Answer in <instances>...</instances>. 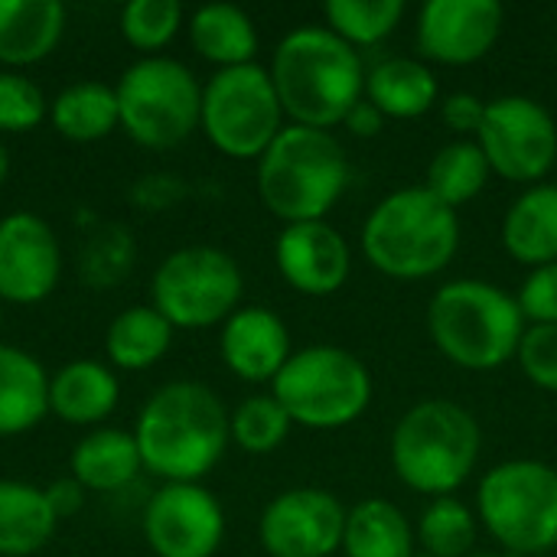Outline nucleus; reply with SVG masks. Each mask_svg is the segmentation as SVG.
<instances>
[{"label":"nucleus","instance_id":"obj_8","mask_svg":"<svg viewBox=\"0 0 557 557\" xmlns=\"http://www.w3.org/2000/svg\"><path fill=\"white\" fill-rule=\"evenodd\" d=\"M476 519L512 555H555L557 470L525 457L496 463L480 480Z\"/></svg>","mask_w":557,"mask_h":557},{"label":"nucleus","instance_id":"obj_9","mask_svg":"<svg viewBox=\"0 0 557 557\" xmlns=\"http://www.w3.org/2000/svg\"><path fill=\"white\" fill-rule=\"evenodd\" d=\"M121 127L144 147L166 150L183 144L202 117L199 78L170 55H147L124 69L114 85Z\"/></svg>","mask_w":557,"mask_h":557},{"label":"nucleus","instance_id":"obj_27","mask_svg":"<svg viewBox=\"0 0 557 557\" xmlns=\"http://www.w3.org/2000/svg\"><path fill=\"white\" fill-rule=\"evenodd\" d=\"M418 539L408 516L388 499H362L346 516V557H414Z\"/></svg>","mask_w":557,"mask_h":557},{"label":"nucleus","instance_id":"obj_41","mask_svg":"<svg viewBox=\"0 0 557 557\" xmlns=\"http://www.w3.org/2000/svg\"><path fill=\"white\" fill-rule=\"evenodd\" d=\"M7 173H10V157H7V147L0 144V183L7 180Z\"/></svg>","mask_w":557,"mask_h":557},{"label":"nucleus","instance_id":"obj_30","mask_svg":"<svg viewBox=\"0 0 557 557\" xmlns=\"http://www.w3.org/2000/svg\"><path fill=\"white\" fill-rule=\"evenodd\" d=\"M490 176V160L476 140H450L431 157L424 189L457 212L486 189Z\"/></svg>","mask_w":557,"mask_h":557},{"label":"nucleus","instance_id":"obj_17","mask_svg":"<svg viewBox=\"0 0 557 557\" xmlns=\"http://www.w3.org/2000/svg\"><path fill=\"white\" fill-rule=\"evenodd\" d=\"M274 261L281 277L304 297H333L352 274L349 242L326 219L284 225L274 242Z\"/></svg>","mask_w":557,"mask_h":557},{"label":"nucleus","instance_id":"obj_25","mask_svg":"<svg viewBox=\"0 0 557 557\" xmlns=\"http://www.w3.org/2000/svg\"><path fill=\"white\" fill-rule=\"evenodd\" d=\"M55 512L46 490L0 480V557H29L55 535Z\"/></svg>","mask_w":557,"mask_h":557},{"label":"nucleus","instance_id":"obj_45","mask_svg":"<svg viewBox=\"0 0 557 557\" xmlns=\"http://www.w3.org/2000/svg\"><path fill=\"white\" fill-rule=\"evenodd\" d=\"M545 557H555V555H545Z\"/></svg>","mask_w":557,"mask_h":557},{"label":"nucleus","instance_id":"obj_36","mask_svg":"<svg viewBox=\"0 0 557 557\" xmlns=\"http://www.w3.org/2000/svg\"><path fill=\"white\" fill-rule=\"evenodd\" d=\"M516 362L532 385L557 395V326H529Z\"/></svg>","mask_w":557,"mask_h":557},{"label":"nucleus","instance_id":"obj_10","mask_svg":"<svg viewBox=\"0 0 557 557\" xmlns=\"http://www.w3.org/2000/svg\"><path fill=\"white\" fill-rule=\"evenodd\" d=\"M199 127L225 157L258 160L284 131V108L271 72L258 62L219 69L202 85Z\"/></svg>","mask_w":557,"mask_h":557},{"label":"nucleus","instance_id":"obj_20","mask_svg":"<svg viewBox=\"0 0 557 557\" xmlns=\"http://www.w3.org/2000/svg\"><path fill=\"white\" fill-rule=\"evenodd\" d=\"M503 248L525 268L557 261V183L529 186L503 219Z\"/></svg>","mask_w":557,"mask_h":557},{"label":"nucleus","instance_id":"obj_40","mask_svg":"<svg viewBox=\"0 0 557 557\" xmlns=\"http://www.w3.org/2000/svg\"><path fill=\"white\" fill-rule=\"evenodd\" d=\"M46 499H49L55 519H65V516H75V512L82 509L85 490H82L72 476H65V480H55V483L46 490Z\"/></svg>","mask_w":557,"mask_h":557},{"label":"nucleus","instance_id":"obj_1","mask_svg":"<svg viewBox=\"0 0 557 557\" xmlns=\"http://www.w3.org/2000/svg\"><path fill=\"white\" fill-rule=\"evenodd\" d=\"M222 398L202 382H166L137 414V447L144 470L166 483H199L232 441Z\"/></svg>","mask_w":557,"mask_h":557},{"label":"nucleus","instance_id":"obj_44","mask_svg":"<svg viewBox=\"0 0 557 557\" xmlns=\"http://www.w3.org/2000/svg\"><path fill=\"white\" fill-rule=\"evenodd\" d=\"M0 323H3V300H0Z\"/></svg>","mask_w":557,"mask_h":557},{"label":"nucleus","instance_id":"obj_12","mask_svg":"<svg viewBox=\"0 0 557 557\" xmlns=\"http://www.w3.org/2000/svg\"><path fill=\"white\" fill-rule=\"evenodd\" d=\"M490 170L509 183L539 186L557 166L555 114L529 95H499L486 104L476 134Z\"/></svg>","mask_w":557,"mask_h":557},{"label":"nucleus","instance_id":"obj_31","mask_svg":"<svg viewBox=\"0 0 557 557\" xmlns=\"http://www.w3.org/2000/svg\"><path fill=\"white\" fill-rule=\"evenodd\" d=\"M414 539H418V552L434 557H470L476 552L480 519L457 496H441L424 506L414 525Z\"/></svg>","mask_w":557,"mask_h":557},{"label":"nucleus","instance_id":"obj_35","mask_svg":"<svg viewBox=\"0 0 557 557\" xmlns=\"http://www.w3.org/2000/svg\"><path fill=\"white\" fill-rule=\"evenodd\" d=\"M46 111L49 104L39 85H33L26 75L13 69H0V131H33L46 117Z\"/></svg>","mask_w":557,"mask_h":557},{"label":"nucleus","instance_id":"obj_7","mask_svg":"<svg viewBox=\"0 0 557 557\" xmlns=\"http://www.w3.org/2000/svg\"><path fill=\"white\" fill-rule=\"evenodd\" d=\"M271 395L284 405L294 424L310 431H339L356 424L375 395L369 366L339 346L297 349L281 375L271 382Z\"/></svg>","mask_w":557,"mask_h":557},{"label":"nucleus","instance_id":"obj_16","mask_svg":"<svg viewBox=\"0 0 557 557\" xmlns=\"http://www.w3.org/2000/svg\"><path fill=\"white\" fill-rule=\"evenodd\" d=\"M62 271V251L52 225L36 212H13L0 219V300L39 304Z\"/></svg>","mask_w":557,"mask_h":557},{"label":"nucleus","instance_id":"obj_6","mask_svg":"<svg viewBox=\"0 0 557 557\" xmlns=\"http://www.w3.org/2000/svg\"><path fill=\"white\" fill-rule=\"evenodd\" d=\"M349 186V160L333 131L284 124L258 157V196L284 225L320 222Z\"/></svg>","mask_w":557,"mask_h":557},{"label":"nucleus","instance_id":"obj_5","mask_svg":"<svg viewBox=\"0 0 557 557\" xmlns=\"http://www.w3.org/2000/svg\"><path fill=\"white\" fill-rule=\"evenodd\" d=\"M483 431L473 411L447 398H428L408 408L388 444L395 476L421 496H454L476 470Z\"/></svg>","mask_w":557,"mask_h":557},{"label":"nucleus","instance_id":"obj_15","mask_svg":"<svg viewBox=\"0 0 557 557\" xmlns=\"http://www.w3.org/2000/svg\"><path fill=\"white\" fill-rule=\"evenodd\" d=\"M506 29L499 0H428L418 10L414 42L424 62L473 65L493 52Z\"/></svg>","mask_w":557,"mask_h":557},{"label":"nucleus","instance_id":"obj_2","mask_svg":"<svg viewBox=\"0 0 557 557\" xmlns=\"http://www.w3.org/2000/svg\"><path fill=\"white\" fill-rule=\"evenodd\" d=\"M271 82L290 124L333 131L366 98V65L359 49L330 26L290 29L271 59Z\"/></svg>","mask_w":557,"mask_h":557},{"label":"nucleus","instance_id":"obj_29","mask_svg":"<svg viewBox=\"0 0 557 557\" xmlns=\"http://www.w3.org/2000/svg\"><path fill=\"white\" fill-rule=\"evenodd\" d=\"M49 117L62 137L75 144H88V140L108 137L121 124V108H117V95L111 85L75 82L55 95Z\"/></svg>","mask_w":557,"mask_h":557},{"label":"nucleus","instance_id":"obj_26","mask_svg":"<svg viewBox=\"0 0 557 557\" xmlns=\"http://www.w3.org/2000/svg\"><path fill=\"white\" fill-rule=\"evenodd\" d=\"M193 49L219 69L248 65L258 55V26L235 3H206L189 20Z\"/></svg>","mask_w":557,"mask_h":557},{"label":"nucleus","instance_id":"obj_21","mask_svg":"<svg viewBox=\"0 0 557 557\" xmlns=\"http://www.w3.org/2000/svg\"><path fill=\"white\" fill-rule=\"evenodd\" d=\"M117 379L95 359L65 362L49 379V411L65 424H98L117 408Z\"/></svg>","mask_w":557,"mask_h":557},{"label":"nucleus","instance_id":"obj_19","mask_svg":"<svg viewBox=\"0 0 557 557\" xmlns=\"http://www.w3.org/2000/svg\"><path fill=\"white\" fill-rule=\"evenodd\" d=\"M366 98L385 121H418L441 101V85L424 59L392 55L366 72Z\"/></svg>","mask_w":557,"mask_h":557},{"label":"nucleus","instance_id":"obj_33","mask_svg":"<svg viewBox=\"0 0 557 557\" xmlns=\"http://www.w3.org/2000/svg\"><path fill=\"white\" fill-rule=\"evenodd\" d=\"M228 428H232V441L245 454L261 457V454H274L287 441L294 421L274 395H251L232 411Z\"/></svg>","mask_w":557,"mask_h":557},{"label":"nucleus","instance_id":"obj_32","mask_svg":"<svg viewBox=\"0 0 557 557\" xmlns=\"http://www.w3.org/2000/svg\"><path fill=\"white\" fill-rule=\"evenodd\" d=\"M326 26L346 39L352 49H366V46H379L385 42L401 16H405V3L401 0H330L323 7Z\"/></svg>","mask_w":557,"mask_h":557},{"label":"nucleus","instance_id":"obj_34","mask_svg":"<svg viewBox=\"0 0 557 557\" xmlns=\"http://www.w3.org/2000/svg\"><path fill=\"white\" fill-rule=\"evenodd\" d=\"M183 23L180 0H131L121 10V33L131 46L153 52L163 49Z\"/></svg>","mask_w":557,"mask_h":557},{"label":"nucleus","instance_id":"obj_18","mask_svg":"<svg viewBox=\"0 0 557 557\" xmlns=\"http://www.w3.org/2000/svg\"><path fill=\"white\" fill-rule=\"evenodd\" d=\"M219 352L228 372L238 375L242 382H251V385L274 382L281 369L287 366V359L294 356L290 330L268 307H238L222 323Z\"/></svg>","mask_w":557,"mask_h":557},{"label":"nucleus","instance_id":"obj_39","mask_svg":"<svg viewBox=\"0 0 557 557\" xmlns=\"http://www.w3.org/2000/svg\"><path fill=\"white\" fill-rule=\"evenodd\" d=\"M343 127H346L352 137H379V134L385 131V114H382L369 98H362V101L346 114Z\"/></svg>","mask_w":557,"mask_h":557},{"label":"nucleus","instance_id":"obj_24","mask_svg":"<svg viewBox=\"0 0 557 557\" xmlns=\"http://www.w3.org/2000/svg\"><path fill=\"white\" fill-rule=\"evenodd\" d=\"M49 411V375L23 349L0 343V437L36 428Z\"/></svg>","mask_w":557,"mask_h":557},{"label":"nucleus","instance_id":"obj_3","mask_svg":"<svg viewBox=\"0 0 557 557\" xmlns=\"http://www.w3.org/2000/svg\"><path fill=\"white\" fill-rule=\"evenodd\" d=\"M366 261L392 281H428L460 251V219L424 186L388 193L362 222Z\"/></svg>","mask_w":557,"mask_h":557},{"label":"nucleus","instance_id":"obj_14","mask_svg":"<svg viewBox=\"0 0 557 557\" xmlns=\"http://www.w3.org/2000/svg\"><path fill=\"white\" fill-rule=\"evenodd\" d=\"M144 539L157 557H212L225 539V512L199 483H163L144 509Z\"/></svg>","mask_w":557,"mask_h":557},{"label":"nucleus","instance_id":"obj_28","mask_svg":"<svg viewBox=\"0 0 557 557\" xmlns=\"http://www.w3.org/2000/svg\"><path fill=\"white\" fill-rule=\"evenodd\" d=\"M173 343V323L150 307H127L121 310L104 336V352L114 366L127 372H144L166 356Z\"/></svg>","mask_w":557,"mask_h":557},{"label":"nucleus","instance_id":"obj_23","mask_svg":"<svg viewBox=\"0 0 557 557\" xmlns=\"http://www.w3.org/2000/svg\"><path fill=\"white\" fill-rule=\"evenodd\" d=\"M69 467H72V480L82 490L117 493L140 473L144 460L134 434L117 428H98L75 444Z\"/></svg>","mask_w":557,"mask_h":557},{"label":"nucleus","instance_id":"obj_37","mask_svg":"<svg viewBox=\"0 0 557 557\" xmlns=\"http://www.w3.org/2000/svg\"><path fill=\"white\" fill-rule=\"evenodd\" d=\"M516 300L529 326H557V261L532 268Z\"/></svg>","mask_w":557,"mask_h":557},{"label":"nucleus","instance_id":"obj_22","mask_svg":"<svg viewBox=\"0 0 557 557\" xmlns=\"http://www.w3.org/2000/svg\"><path fill=\"white\" fill-rule=\"evenodd\" d=\"M65 29L59 0H0V62L33 65L46 59Z\"/></svg>","mask_w":557,"mask_h":557},{"label":"nucleus","instance_id":"obj_4","mask_svg":"<svg viewBox=\"0 0 557 557\" xmlns=\"http://www.w3.org/2000/svg\"><path fill=\"white\" fill-rule=\"evenodd\" d=\"M525 330L519 300L493 281L457 277L428 304V333L437 352L467 372L503 369L516 359Z\"/></svg>","mask_w":557,"mask_h":557},{"label":"nucleus","instance_id":"obj_43","mask_svg":"<svg viewBox=\"0 0 557 557\" xmlns=\"http://www.w3.org/2000/svg\"><path fill=\"white\" fill-rule=\"evenodd\" d=\"M414 557H434V555H428V552H414Z\"/></svg>","mask_w":557,"mask_h":557},{"label":"nucleus","instance_id":"obj_13","mask_svg":"<svg viewBox=\"0 0 557 557\" xmlns=\"http://www.w3.org/2000/svg\"><path fill=\"white\" fill-rule=\"evenodd\" d=\"M349 509L320 486L277 493L258 522L261 548L271 557H333L343 552Z\"/></svg>","mask_w":557,"mask_h":557},{"label":"nucleus","instance_id":"obj_38","mask_svg":"<svg viewBox=\"0 0 557 557\" xmlns=\"http://www.w3.org/2000/svg\"><path fill=\"white\" fill-rule=\"evenodd\" d=\"M486 104L473 91H454L441 101V121L447 131L457 134V140H476L483 121H486Z\"/></svg>","mask_w":557,"mask_h":557},{"label":"nucleus","instance_id":"obj_42","mask_svg":"<svg viewBox=\"0 0 557 557\" xmlns=\"http://www.w3.org/2000/svg\"><path fill=\"white\" fill-rule=\"evenodd\" d=\"M470 557H499V555H490V552H473Z\"/></svg>","mask_w":557,"mask_h":557},{"label":"nucleus","instance_id":"obj_11","mask_svg":"<svg viewBox=\"0 0 557 557\" xmlns=\"http://www.w3.org/2000/svg\"><path fill=\"white\" fill-rule=\"evenodd\" d=\"M245 277L238 261L212 245H189L160 261L150 281L153 310L173 330H206L225 323L242 304Z\"/></svg>","mask_w":557,"mask_h":557}]
</instances>
